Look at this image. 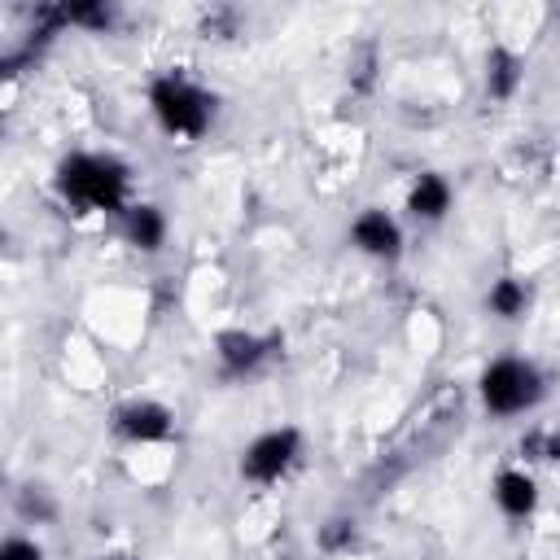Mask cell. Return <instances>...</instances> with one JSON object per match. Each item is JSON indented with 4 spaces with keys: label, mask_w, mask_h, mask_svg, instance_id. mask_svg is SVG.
<instances>
[{
    "label": "cell",
    "mask_w": 560,
    "mask_h": 560,
    "mask_svg": "<svg viewBox=\"0 0 560 560\" xmlns=\"http://www.w3.org/2000/svg\"><path fill=\"white\" fill-rule=\"evenodd\" d=\"M0 560H44V556H39L35 542H26V538H9V542L0 547Z\"/></svg>",
    "instance_id": "13"
},
{
    "label": "cell",
    "mask_w": 560,
    "mask_h": 560,
    "mask_svg": "<svg viewBox=\"0 0 560 560\" xmlns=\"http://www.w3.org/2000/svg\"><path fill=\"white\" fill-rule=\"evenodd\" d=\"M486 306L499 315V319H516L525 306H529V289L521 284V280H499L494 289H490V298H486Z\"/></svg>",
    "instance_id": "12"
},
{
    "label": "cell",
    "mask_w": 560,
    "mask_h": 560,
    "mask_svg": "<svg viewBox=\"0 0 560 560\" xmlns=\"http://www.w3.org/2000/svg\"><path fill=\"white\" fill-rule=\"evenodd\" d=\"M258 359H262V341L258 337H249V332H223L219 337V363L228 372H245Z\"/></svg>",
    "instance_id": "10"
},
{
    "label": "cell",
    "mask_w": 560,
    "mask_h": 560,
    "mask_svg": "<svg viewBox=\"0 0 560 560\" xmlns=\"http://www.w3.org/2000/svg\"><path fill=\"white\" fill-rule=\"evenodd\" d=\"M149 105H153L158 122H162L171 136H201V131L210 127V96H206L197 83L179 79V74L158 79L153 92H149Z\"/></svg>",
    "instance_id": "2"
},
{
    "label": "cell",
    "mask_w": 560,
    "mask_h": 560,
    "mask_svg": "<svg viewBox=\"0 0 560 560\" xmlns=\"http://www.w3.org/2000/svg\"><path fill=\"white\" fill-rule=\"evenodd\" d=\"M538 394H542V381H538V372H534L529 363H521V359H499V363H490L486 376H481V398H486V407H490L494 416H516V411L534 407Z\"/></svg>",
    "instance_id": "3"
},
{
    "label": "cell",
    "mask_w": 560,
    "mask_h": 560,
    "mask_svg": "<svg viewBox=\"0 0 560 560\" xmlns=\"http://www.w3.org/2000/svg\"><path fill=\"white\" fill-rule=\"evenodd\" d=\"M446 206H451L446 179H442V175H420L416 188H411V197H407V210H411L416 219H442Z\"/></svg>",
    "instance_id": "7"
},
{
    "label": "cell",
    "mask_w": 560,
    "mask_h": 560,
    "mask_svg": "<svg viewBox=\"0 0 560 560\" xmlns=\"http://www.w3.org/2000/svg\"><path fill=\"white\" fill-rule=\"evenodd\" d=\"M350 236H354V245H359L363 254H376V258H394L398 245H402L398 223H394L385 210H363V214L354 219Z\"/></svg>",
    "instance_id": "5"
},
{
    "label": "cell",
    "mask_w": 560,
    "mask_h": 560,
    "mask_svg": "<svg viewBox=\"0 0 560 560\" xmlns=\"http://www.w3.org/2000/svg\"><path fill=\"white\" fill-rule=\"evenodd\" d=\"M109 560H122V556H109Z\"/></svg>",
    "instance_id": "15"
},
{
    "label": "cell",
    "mask_w": 560,
    "mask_h": 560,
    "mask_svg": "<svg viewBox=\"0 0 560 560\" xmlns=\"http://www.w3.org/2000/svg\"><path fill=\"white\" fill-rule=\"evenodd\" d=\"M293 459H298V433L293 429H271V433H262L245 446L241 472L249 481H276Z\"/></svg>",
    "instance_id": "4"
},
{
    "label": "cell",
    "mask_w": 560,
    "mask_h": 560,
    "mask_svg": "<svg viewBox=\"0 0 560 560\" xmlns=\"http://www.w3.org/2000/svg\"><path fill=\"white\" fill-rule=\"evenodd\" d=\"M525 446L538 451V459H556V455H560V438H547V433H534Z\"/></svg>",
    "instance_id": "14"
},
{
    "label": "cell",
    "mask_w": 560,
    "mask_h": 560,
    "mask_svg": "<svg viewBox=\"0 0 560 560\" xmlns=\"http://www.w3.org/2000/svg\"><path fill=\"white\" fill-rule=\"evenodd\" d=\"M494 499H499V508H503L508 516H529L538 490H534V481H529L525 472H499V477H494Z\"/></svg>",
    "instance_id": "8"
},
{
    "label": "cell",
    "mask_w": 560,
    "mask_h": 560,
    "mask_svg": "<svg viewBox=\"0 0 560 560\" xmlns=\"http://www.w3.org/2000/svg\"><path fill=\"white\" fill-rule=\"evenodd\" d=\"M162 236H166V219L158 206H131L127 210V241L136 249H158Z\"/></svg>",
    "instance_id": "9"
},
{
    "label": "cell",
    "mask_w": 560,
    "mask_h": 560,
    "mask_svg": "<svg viewBox=\"0 0 560 560\" xmlns=\"http://www.w3.org/2000/svg\"><path fill=\"white\" fill-rule=\"evenodd\" d=\"M57 184L74 206L88 210H118L127 197V171L114 158L101 153H74L57 166Z\"/></svg>",
    "instance_id": "1"
},
{
    "label": "cell",
    "mask_w": 560,
    "mask_h": 560,
    "mask_svg": "<svg viewBox=\"0 0 560 560\" xmlns=\"http://www.w3.org/2000/svg\"><path fill=\"white\" fill-rule=\"evenodd\" d=\"M516 79H521V61L508 48H494L486 57V88H490V96H512Z\"/></svg>",
    "instance_id": "11"
},
{
    "label": "cell",
    "mask_w": 560,
    "mask_h": 560,
    "mask_svg": "<svg viewBox=\"0 0 560 560\" xmlns=\"http://www.w3.org/2000/svg\"><path fill=\"white\" fill-rule=\"evenodd\" d=\"M118 433L131 442H162L171 433V411L158 402H127L118 411Z\"/></svg>",
    "instance_id": "6"
}]
</instances>
